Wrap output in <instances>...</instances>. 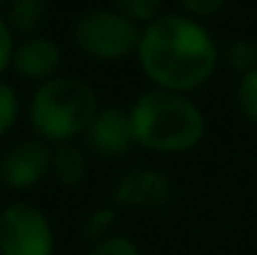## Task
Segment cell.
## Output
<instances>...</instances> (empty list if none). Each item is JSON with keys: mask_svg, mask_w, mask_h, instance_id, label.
<instances>
[{"mask_svg": "<svg viewBox=\"0 0 257 255\" xmlns=\"http://www.w3.org/2000/svg\"><path fill=\"white\" fill-rule=\"evenodd\" d=\"M138 63L153 88L190 95L215 75L220 48L202 23L168 13L143 28Z\"/></svg>", "mask_w": 257, "mask_h": 255, "instance_id": "6da1fadb", "label": "cell"}, {"mask_svg": "<svg viewBox=\"0 0 257 255\" xmlns=\"http://www.w3.org/2000/svg\"><path fill=\"white\" fill-rule=\"evenodd\" d=\"M127 115L135 145L163 155L195 150L207 128L202 108L190 95L158 88L140 93L127 108Z\"/></svg>", "mask_w": 257, "mask_h": 255, "instance_id": "7a4b0ae2", "label": "cell"}, {"mask_svg": "<svg viewBox=\"0 0 257 255\" xmlns=\"http://www.w3.org/2000/svg\"><path fill=\"white\" fill-rule=\"evenodd\" d=\"M97 110V93L85 80L58 75L33 90L25 115L35 138H43L50 145H63L85 135Z\"/></svg>", "mask_w": 257, "mask_h": 255, "instance_id": "3957f363", "label": "cell"}, {"mask_svg": "<svg viewBox=\"0 0 257 255\" xmlns=\"http://www.w3.org/2000/svg\"><path fill=\"white\" fill-rule=\"evenodd\" d=\"M143 28L120 10H90L78 18L73 28V40L78 50L90 60L117 63L138 55Z\"/></svg>", "mask_w": 257, "mask_h": 255, "instance_id": "277c9868", "label": "cell"}, {"mask_svg": "<svg viewBox=\"0 0 257 255\" xmlns=\"http://www.w3.org/2000/svg\"><path fill=\"white\" fill-rule=\"evenodd\" d=\"M0 255H55V230L33 203H8L0 210Z\"/></svg>", "mask_w": 257, "mask_h": 255, "instance_id": "5b68a950", "label": "cell"}, {"mask_svg": "<svg viewBox=\"0 0 257 255\" xmlns=\"http://www.w3.org/2000/svg\"><path fill=\"white\" fill-rule=\"evenodd\" d=\"M53 165V145L43 138H25L13 143L0 158V183L8 190L23 193L40 185Z\"/></svg>", "mask_w": 257, "mask_h": 255, "instance_id": "8992f818", "label": "cell"}, {"mask_svg": "<svg viewBox=\"0 0 257 255\" xmlns=\"http://www.w3.org/2000/svg\"><path fill=\"white\" fill-rule=\"evenodd\" d=\"M83 140H85V150L92 153L95 158H102V160L122 158L135 145L127 110L115 108V105L100 108L92 123L87 125Z\"/></svg>", "mask_w": 257, "mask_h": 255, "instance_id": "52a82bcc", "label": "cell"}, {"mask_svg": "<svg viewBox=\"0 0 257 255\" xmlns=\"http://www.w3.org/2000/svg\"><path fill=\"white\" fill-rule=\"evenodd\" d=\"M172 180L158 168H133L127 170L112 188L115 205L138 208V210H155L165 208L172 200Z\"/></svg>", "mask_w": 257, "mask_h": 255, "instance_id": "ba28073f", "label": "cell"}, {"mask_svg": "<svg viewBox=\"0 0 257 255\" xmlns=\"http://www.w3.org/2000/svg\"><path fill=\"white\" fill-rule=\"evenodd\" d=\"M60 65H63V50L53 38L30 35V38L15 43L10 70L18 78L40 85L50 78H58Z\"/></svg>", "mask_w": 257, "mask_h": 255, "instance_id": "9c48e42d", "label": "cell"}, {"mask_svg": "<svg viewBox=\"0 0 257 255\" xmlns=\"http://www.w3.org/2000/svg\"><path fill=\"white\" fill-rule=\"evenodd\" d=\"M87 150L78 143H63L53 145V165L50 175L63 185V188H78L87 178Z\"/></svg>", "mask_w": 257, "mask_h": 255, "instance_id": "30bf717a", "label": "cell"}, {"mask_svg": "<svg viewBox=\"0 0 257 255\" xmlns=\"http://www.w3.org/2000/svg\"><path fill=\"white\" fill-rule=\"evenodd\" d=\"M5 20L13 33L30 38L45 23V0H10Z\"/></svg>", "mask_w": 257, "mask_h": 255, "instance_id": "8fae6325", "label": "cell"}, {"mask_svg": "<svg viewBox=\"0 0 257 255\" xmlns=\"http://www.w3.org/2000/svg\"><path fill=\"white\" fill-rule=\"evenodd\" d=\"M20 110H23V105H20L18 90L0 78V140L18 125Z\"/></svg>", "mask_w": 257, "mask_h": 255, "instance_id": "7c38bea8", "label": "cell"}, {"mask_svg": "<svg viewBox=\"0 0 257 255\" xmlns=\"http://www.w3.org/2000/svg\"><path fill=\"white\" fill-rule=\"evenodd\" d=\"M225 63L230 70L245 75L257 68V40H235L225 50Z\"/></svg>", "mask_w": 257, "mask_h": 255, "instance_id": "4fadbf2b", "label": "cell"}, {"mask_svg": "<svg viewBox=\"0 0 257 255\" xmlns=\"http://www.w3.org/2000/svg\"><path fill=\"white\" fill-rule=\"evenodd\" d=\"M115 208H97L92 210L90 215L85 218V225H83V235H85L87 243H100L105 238L112 235V228H115Z\"/></svg>", "mask_w": 257, "mask_h": 255, "instance_id": "5bb4252c", "label": "cell"}, {"mask_svg": "<svg viewBox=\"0 0 257 255\" xmlns=\"http://www.w3.org/2000/svg\"><path fill=\"white\" fill-rule=\"evenodd\" d=\"M235 98H237V110L242 113V118L257 125V68L240 75Z\"/></svg>", "mask_w": 257, "mask_h": 255, "instance_id": "9a60e30c", "label": "cell"}, {"mask_svg": "<svg viewBox=\"0 0 257 255\" xmlns=\"http://www.w3.org/2000/svg\"><path fill=\"white\" fill-rule=\"evenodd\" d=\"M115 10H120L122 15H127L135 23H150L160 15L163 0H112Z\"/></svg>", "mask_w": 257, "mask_h": 255, "instance_id": "2e32d148", "label": "cell"}, {"mask_svg": "<svg viewBox=\"0 0 257 255\" xmlns=\"http://www.w3.org/2000/svg\"><path fill=\"white\" fill-rule=\"evenodd\" d=\"M87 255H143V253H140V245L133 238L112 233L110 238L90 245V253Z\"/></svg>", "mask_w": 257, "mask_h": 255, "instance_id": "e0dca14e", "label": "cell"}, {"mask_svg": "<svg viewBox=\"0 0 257 255\" xmlns=\"http://www.w3.org/2000/svg\"><path fill=\"white\" fill-rule=\"evenodd\" d=\"M13 53H15V33L10 30L5 15H0V78L10 70Z\"/></svg>", "mask_w": 257, "mask_h": 255, "instance_id": "ac0fdd59", "label": "cell"}, {"mask_svg": "<svg viewBox=\"0 0 257 255\" xmlns=\"http://www.w3.org/2000/svg\"><path fill=\"white\" fill-rule=\"evenodd\" d=\"M190 15L195 18H207V15H215L217 10L225 8L227 0H177Z\"/></svg>", "mask_w": 257, "mask_h": 255, "instance_id": "d6986e66", "label": "cell"}, {"mask_svg": "<svg viewBox=\"0 0 257 255\" xmlns=\"http://www.w3.org/2000/svg\"><path fill=\"white\" fill-rule=\"evenodd\" d=\"M3 3H10V0H0V5H3Z\"/></svg>", "mask_w": 257, "mask_h": 255, "instance_id": "ffe728a7", "label": "cell"}]
</instances>
